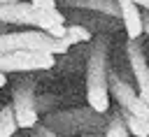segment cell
Here are the masks:
<instances>
[{
    "label": "cell",
    "instance_id": "cell-17",
    "mask_svg": "<svg viewBox=\"0 0 149 137\" xmlns=\"http://www.w3.org/2000/svg\"><path fill=\"white\" fill-rule=\"evenodd\" d=\"M7 84V77H5V72H0V88Z\"/></svg>",
    "mask_w": 149,
    "mask_h": 137
},
{
    "label": "cell",
    "instance_id": "cell-6",
    "mask_svg": "<svg viewBox=\"0 0 149 137\" xmlns=\"http://www.w3.org/2000/svg\"><path fill=\"white\" fill-rule=\"evenodd\" d=\"M12 107L19 121V128L30 130L40 121V107H37V95H35V81L23 79L12 88Z\"/></svg>",
    "mask_w": 149,
    "mask_h": 137
},
{
    "label": "cell",
    "instance_id": "cell-12",
    "mask_svg": "<svg viewBox=\"0 0 149 137\" xmlns=\"http://www.w3.org/2000/svg\"><path fill=\"white\" fill-rule=\"evenodd\" d=\"M128 135H130V130H128V123H126L121 109H119V111H112V114L107 116L105 137H128Z\"/></svg>",
    "mask_w": 149,
    "mask_h": 137
},
{
    "label": "cell",
    "instance_id": "cell-2",
    "mask_svg": "<svg viewBox=\"0 0 149 137\" xmlns=\"http://www.w3.org/2000/svg\"><path fill=\"white\" fill-rule=\"evenodd\" d=\"M42 123H47L51 130H56V135H105L107 114H102L88 104L84 109L47 111Z\"/></svg>",
    "mask_w": 149,
    "mask_h": 137
},
{
    "label": "cell",
    "instance_id": "cell-3",
    "mask_svg": "<svg viewBox=\"0 0 149 137\" xmlns=\"http://www.w3.org/2000/svg\"><path fill=\"white\" fill-rule=\"evenodd\" d=\"M0 23H12V26H28V28H40V30H51L56 26L65 23V16L58 12V7L51 9H40L30 0H16V2H5L0 5Z\"/></svg>",
    "mask_w": 149,
    "mask_h": 137
},
{
    "label": "cell",
    "instance_id": "cell-13",
    "mask_svg": "<svg viewBox=\"0 0 149 137\" xmlns=\"http://www.w3.org/2000/svg\"><path fill=\"white\" fill-rule=\"evenodd\" d=\"M19 130V121H16V114H14V107L12 102L5 104L0 109V137H9Z\"/></svg>",
    "mask_w": 149,
    "mask_h": 137
},
{
    "label": "cell",
    "instance_id": "cell-18",
    "mask_svg": "<svg viewBox=\"0 0 149 137\" xmlns=\"http://www.w3.org/2000/svg\"><path fill=\"white\" fill-rule=\"evenodd\" d=\"M5 2H16V0H0V5H5Z\"/></svg>",
    "mask_w": 149,
    "mask_h": 137
},
{
    "label": "cell",
    "instance_id": "cell-5",
    "mask_svg": "<svg viewBox=\"0 0 149 137\" xmlns=\"http://www.w3.org/2000/svg\"><path fill=\"white\" fill-rule=\"evenodd\" d=\"M56 56L49 51L37 49H16L0 53V72H37V70H51L56 65Z\"/></svg>",
    "mask_w": 149,
    "mask_h": 137
},
{
    "label": "cell",
    "instance_id": "cell-10",
    "mask_svg": "<svg viewBox=\"0 0 149 137\" xmlns=\"http://www.w3.org/2000/svg\"><path fill=\"white\" fill-rule=\"evenodd\" d=\"M63 5L72 7V9H86V12H95V14H102V16L121 19L119 0H63Z\"/></svg>",
    "mask_w": 149,
    "mask_h": 137
},
{
    "label": "cell",
    "instance_id": "cell-4",
    "mask_svg": "<svg viewBox=\"0 0 149 137\" xmlns=\"http://www.w3.org/2000/svg\"><path fill=\"white\" fill-rule=\"evenodd\" d=\"M70 46H72V42L68 37H54L40 28L21 30V33L0 30V53L16 51V49H37V51H49L54 56H63V53H68Z\"/></svg>",
    "mask_w": 149,
    "mask_h": 137
},
{
    "label": "cell",
    "instance_id": "cell-16",
    "mask_svg": "<svg viewBox=\"0 0 149 137\" xmlns=\"http://www.w3.org/2000/svg\"><path fill=\"white\" fill-rule=\"evenodd\" d=\"M33 5H37L40 9H51V7H58V2L56 0H30Z\"/></svg>",
    "mask_w": 149,
    "mask_h": 137
},
{
    "label": "cell",
    "instance_id": "cell-11",
    "mask_svg": "<svg viewBox=\"0 0 149 137\" xmlns=\"http://www.w3.org/2000/svg\"><path fill=\"white\" fill-rule=\"evenodd\" d=\"M126 123H128V130L130 135L135 137H149V116H142V114H133L128 109H121Z\"/></svg>",
    "mask_w": 149,
    "mask_h": 137
},
{
    "label": "cell",
    "instance_id": "cell-1",
    "mask_svg": "<svg viewBox=\"0 0 149 137\" xmlns=\"http://www.w3.org/2000/svg\"><path fill=\"white\" fill-rule=\"evenodd\" d=\"M109 95V39L105 35H95L86 56V102L107 114Z\"/></svg>",
    "mask_w": 149,
    "mask_h": 137
},
{
    "label": "cell",
    "instance_id": "cell-19",
    "mask_svg": "<svg viewBox=\"0 0 149 137\" xmlns=\"http://www.w3.org/2000/svg\"><path fill=\"white\" fill-rule=\"evenodd\" d=\"M5 26H7V23H0V28H2V30H5Z\"/></svg>",
    "mask_w": 149,
    "mask_h": 137
},
{
    "label": "cell",
    "instance_id": "cell-9",
    "mask_svg": "<svg viewBox=\"0 0 149 137\" xmlns=\"http://www.w3.org/2000/svg\"><path fill=\"white\" fill-rule=\"evenodd\" d=\"M121 7V26L128 35V39H140L144 33V14L140 12V5L135 0H119Z\"/></svg>",
    "mask_w": 149,
    "mask_h": 137
},
{
    "label": "cell",
    "instance_id": "cell-7",
    "mask_svg": "<svg viewBox=\"0 0 149 137\" xmlns=\"http://www.w3.org/2000/svg\"><path fill=\"white\" fill-rule=\"evenodd\" d=\"M109 93L112 98L116 100V104L121 109H128L133 114H142V116H149V104L140 98V91H135L119 72L109 70Z\"/></svg>",
    "mask_w": 149,
    "mask_h": 137
},
{
    "label": "cell",
    "instance_id": "cell-14",
    "mask_svg": "<svg viewBox=\"0 0 149 137\" xmlns=\"http://www.w3.org/2000/svg\"><path fill=\"white\" fill-rule=\"evenodd\" d=\"M65 37H68L72 44H79V42H91V39H93V33H91L86 26H81V23H72V26H68Z\"/></svg>",
    "mask_w": 149,
    "mask_h": 137
},
{
    "label": "cell",
    "instance_id": "cell-15",
    "mask_svg": "<svg viewBox=\"0 0 149 137\" xmlns=\"http://www.w3.org/2000/svg\"><path fill=\"white\" fill-rule=\"evenodd\" d=\"M30 130H33V135H40V137H56V130H51L47 123L35 125V128H30Z\"/></svg>",
    "mask_w": 149,
    "mask_h": 137
},
{
    "label": "cell",
    "instance_id": "cell-8",
    "mask_svg": "<svg viewBox=\"0 0 149 137\" xmlns=\"http://www.w3.org/2000/svg\"><path fill=\"white\" fill-rule=\"evenodd\" d=\"M126 58H128L133 79H135V84H137L140 98L149 104V63H147V56H144V51H142L140 39H128V42H126Z\"/></svg>",
    "mask_w": 149,
    "mask_h": 137
}]
</instances>
